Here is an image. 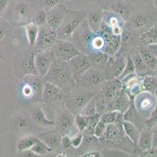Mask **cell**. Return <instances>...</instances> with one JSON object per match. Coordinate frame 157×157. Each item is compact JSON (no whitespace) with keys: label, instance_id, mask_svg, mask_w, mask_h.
Here are the masks:
<instances>
[{"label":"cell","instance_id":"6da1fadb","mask_svg":"<svg viewBox=\"0 0 157 157\" xmlns=\"http://www.w3.org/2000/svg\"><path fill=\"white\" fill-rule=\"evenodd\" d=\"M45 79L60 88L64 93H67L76 86V82L67 61L60 59L54 60Z\"/></svg>","mask_w":157,"mask_h":157},{"label":"cell","instance_id":"7a4b0ae2","mask_svg":"<svg viewBox=\"0 0 157 157\" xmlns=\"http://www.w3.org/2000/svg\"><path fill=\"white\" fill-rule=\"evenodd\" d=\"M102 148L109 149H118L132 153L134 149V143L125 135L122 124L107 125L105 134L99 138Z\"/></svg>","mask_w":157,"mask_h":157},{"label":"cell","instance_id":"3957f363","mask_svg":"<svg viewBox=\"0 0 157 157\" xmlns=\"http://www.w3.org/2000/svg\"><path fill=\"white\" fill-rule=\"evenodd\" d=\"M39 0H15L8 11V20L13 25H25L32 21Z\"/></svg>","mask_w":157,"mask_h":157},{"label":"cell","instance_id":"277c9868","mask_svg":"<svg viewBox=\"0 0 157 157\" xmlns=\"http://www.w3.org/2000/svg\"><path fill=\"white\" fill-rule=\"evenodd\" d=\"M95 92L76 86L64 96L63 105L74 116L81 114L88 102L93 98Z\"/></svg>","mask_w":157,"mask_h":157},{"label":"cell","instance_id":"5b68a950","mask_svg":"<svg viewBox=\"0 0 157 157\" xmlns=\"http://www.w3.org/2000/svg\"><path fill=\"white\" fill-rule=\"evenodd\" d=\"M87 19L86 10H67L65 17L59 28L56 30L58 39H66L71 41L74 32Z\"/></svg>","mask_w":157,"mask_h":157},{"label":"cell","instance_id":"8992f818","mask_svg":"<svg viewBox=\"0 0 157 157\" xmlns=\"http://www.w3.org/2000/svg\"><path fill=\"white\" fill-rule=\"evenodd\" d=\"M98 32H94L88 26L87 20L74 31L71 38V42L81 53L88 55L94 52V43Z\"/></svg>","mask_w":157,"mask_h":157},{"label":"cell","instance_id":"52a82bcc","mask_svg":"<svg viewBox=\"0 0 157 157\" xmlns=\"http://www.w3.org/2000/svg\"><path fill=\"white\" fill-rule=\"evenodd\" d=\"M35 123L31 114L26 111H20L11 116L9 127L11 133L20 138L32 135L35 130Z\"/></svg>","mask_w":157,"mask_h":157},{"label":"cell","instance_id":"ba28073f","mask_svg":"<svg viewBox=\"0 0 157 157\" xmlns=\"http://www.w3.org/2000/svg\"><path fill=\"white\" fill-rule=\"evenodd\" d=\"M55 129L62 136L71 137L80 132L74 122V116L64 106L61 105L56 109Z\"/></svg>","mask_w":157,"mask_h":157},{"label":"cell","instance_id":"9c48e42d","mask_svg":"<svg viewBox=\"0 0 157 157\" xmlns=\"http://www.w3.org/2000/svg\"><path fill=\"white\" fill-rule=\"evenodd\" d=\"M74 80L76 82V86L97 93L102 89L106 78L103 70L91 68Z\"/></svg>","mask_w":157,"mask_h":157},{"label":"cell","instance_id":"30bf717a","mask_svg":"<svg viewBox=\"0 0 157 157\" xmlns=\"http://www.w3.org/2000/svg\"><path fill=\"white\" fill-rule=\"evenodd\" d=\"M31 47L19 53L16 59L14 64L15 72L21 79L27 75H38L35 61L36 50L33 47Z\"/></svg>","mask_w":157,"mask_h":157},{"label":"cell","instance_id":"8fae6325","mask_svg":"<svg viewBox=\"0 0 157 157\" xmlns=\"http://www.w3.org/2000/svg\"><path fill=\"white\" fill-rule=\"evenodd\" d=\"M96 3L105 11L121 16L126 22L133 14V9L126 0H97Z\"/></svg>","mask_w":157,"mask_h":157},{"label":"cell","instance_id":"7c38bea8","mask_svg":"<svg viewBox=\"0 0 157 157\" xmlns=\"http://www.w3.org/2000/svg\"><path fill=\"white\" fill-rule=\"evenodd\" d=\"M65 93L58 86L49 82H45L42 93V103L50 109H55L63 104Z\"/></svg>","mask_w":157,"mask_h":157},{"label":"cell","instance_id":"4fadbf2b","mask_svg":"<svg viewBox=\"0 0 157 157\" xmlns=\"http://www.w3.org/2000/svg\"><path fill=\"white\" fill-rule=\"evenodd\" d=\"M133 101L135 108L139 112V114L144 119H147L155 108L156 97L155 94L143 90L137 94L133 98Z\"/></svg>","mask_w":157,"mask_h":157},{"label":"cell","instance_id":"5bb4252c","mask_svg":"<svg viewBox=\"0 0 157 157\" xmlns=\"http://www.w3.org/2000/svg\"><path fill=\"white\" fill-rule=\"evenodd\" d=\"M56 31L48 27L47 24L39 27L38 38H37L34 48L36 52L44 51V50L52 49L56 42L57 41Z\"/></svg>","mask_w":157,"mask_h":157},{"label":"cell","instance_id":"9a60e30c","mask_svg":"<svg viewBox=\"0 0 157 157\" xmlns=\"http://www.w3.org/2000/svg\"><path fill=\"white\" fill-rule=\"evenodd\" d=\"M126 61L127 55L120 52L113 57H109L104 70L106 80L119 78L124 71Z\"/></svg>","mask_w":157,"mask_h":157},{"label":"cell","instance_id":"2e32d148","mask_svg":"<svg viewBox=\"0 0 157 157\" xmlns=\"http://www.w3.org/2000/svg\"><path fill=\"white\" fill-rule=\"evenodd\" d=\"M37 137L50 149L51 154H64L61 147L62 135L56 129L45 130L37 135Z\"/></svg>","mask_w":157,"mask_h":157},{"label":"cell","instance_id":"e0dca14e","mask_svg":"<svg viewBox=\"0 0 157 157\" xmlns=\"http://www.w3.org/2000/svg\"><path fill=\"white\" fill-rule=\"evenodd\" d=\"M55 54L56 58L68 61L72 57L76 56L81 52L75 47L74 43L70 40L57 39L53 47H52Z\"/></svg>","mask_w":157,"mask_h":157},{"label":"cell","instance_id":"ac0fdd59","mask_svg":"<svg viewBox=\"0 0 157 157\" xmlns=\"http://www.w3.org/2000/svg\"><path fill=\"white\" fill-rule=\"evenodd\" d=\"M23 82L31 87L34 94L32 103H42V93L45 84V77L40 75H27L22 79Z\"/></svg>","mask_w":157,"mask_h":157},{"label":"cell","instance_id":"d6986e66","mask_svg":"<svg viewBox=\"0 0 157 157\" xmlns=\"http://www.w3.org/2000/svg\"><path fill=\"white\" fill-rule=\"evenodd\" d=\"M55 59V54L52 49L41 52H36L35 61L38 75L45 77Z\"/></svg>","mask_w":157,"mask_h":157},{"label":"cell","instance_id":"ffe728a7","mask_svg":"<svg viewBox=\"0 0 157 157\" xmlns=\"http://www.w3.org/2000/svg\"><path fill=\"white\" fill-rule=\"evenodd\" d=\"M72 74L74 79L87 72L89 68H92V64L90 62L88 55L82 53H79L76 56L69 60L67 61Z\"/></svg>","mask_w":157,"mask_h":157},{"label":"cell","instance_id":"44dd1931","mask_svg":"<svg viewBox=\"0 0 157 157\" xmlns=\"http://www.w3.org/2000/svg\"><path fill=\"white\" fill-rule=\"evenodd\" d=\"M121 36V49L119 52L121 54L128 55L130 52L138 48L139 46L138 36L128 28L126 24Z\"/></svg>","mask_w":157,"mask_h":157},{"label":"cell","instance_id":"7402d4cb","mask_svg":"<svg viewBox=\"0 0 157 157\" xmlns=\"http://www.w3.org/2000/svg\"><path fill=\"white\" fill-rule=\"evenodd\" d=\"M86 11L89 28L94 32H98L103 17V10L97 3H92L87 7Z\"/></svg>","mask_w":157,"mask_h":157},{"label":"cell","instance_id":"603a6c76","mask_svg":"<svg viewBox=\"0 0 157 157\" xmlns=\"http://www.w3.org/2000/svg\"><path fill=\"white\" fill-rule=\"evenodd\" d=\"M67 12V8L63 3L56 6L46 12L47 25L52 29L56 31L62 24Z\"/></svg>","mask_w":157,"mask_h":157},{"label":"cell","instance_id":"cb8c5ba5","mask_svg":"<svg viewBox=\"0 0 157 157\" xmlns=\"http://www.w3.org/2000/svg\"><path fill=\"white\" fill-rule=\"evenodd\" d=\"M126 24L135 35H138V36L152 27L150 25V19L146 15L141 14H132Z\"/></svg>","mask_w":157,"mask_h":157},{"label":"cell","instance_id":"d4e9b609","mask_svg":"<svg viewBox=\"0 0 157 157\" xmlns=\"http://www.w3.org/2000/svg\"><path fill=\"white\" fill-rule=\"evenodd\" d=\"M122 89L123 85L121 80L117 78L113 80H105V83L99 91L103 96L106 105H109Z\"/></svg>","mask_w":157,"mask_h":157},{"label":"cell","instance_id":"484cf974","mask_svg":"<svg viewBox=\"0 0 157 157\" xmlns=\"http://www.w3.org/2000/svg\"><path fill=\"white\" fill-rule=\"evenodd\" d=\"M102 22L111 28V31L115 35H121L126 21L121 16L109 11L103 10Z\"/></svg>","mask_w":157,"mask_h":157},{"label":"cell","instance_id":"4316f807","mask_svg":"<svg viewBox=\"0 0 157 157\" xmlns=\"http://www.w3.org/2000/svg\"><path fill=\"white\" fill-rule=\"evenodd\" d=\"M130 103H131V97L128 96L126 91L122 89L116 96L115 98L109 105H107L106 111H117L123 114L129 107Z\"/></svg>","mask_w":157,"mask_h":157},{"label":"cell","instance_id":"83f0119b","mask_svg":"<svg viewBox=\"0 0 157 157\" xmlns=\"http://www.w3.org/2000/svg\"><path fill=\"white\" fill-rule=\"evenodd\" d=\"M39 104H35V105L33 106L31 109V116L34 123L42 127L52 128L55 126V121L50 120L47 118L43 109Z\"/></svg>","mask_w":157,"mask_h":157},{"label":"cell","instance_id":"f1b7e54d","mask_svg":"<svg viewBox=\"0 0 157 157\" xmlns=\"http://www.w3.org/2000/svg\"><path fill=\"white\" fill-rule=\"evenodd\" d=\"M122 116L124 121H128V122L134 123L135 126H138L140 130H142L145 127L144 118L137 111L135 104H134L133 98H131V103H130L129 107L123 113Z\"/></svg>","mask_w":157,"mask_h":157},{"label":"cell","instance_id":"f546056e","mask_svg":"<svg viewBox=\"0 0 157 157\" xmlns=\"http://www.w3.org/2000/svg\"><path fill=\"white\" fill-rule=\"evenodd\" d=\"M101 147L102 145L99 138L95 137V135H84L82 143L78 149V155L82 156L86 152L98 150Z\"/></svg>","mask_w":157,"mask_h":157},{"label":"cell","instance_id":"4dcf8cb0","mask_svg":"<svg viewBox=\"0 0 157 157\" xmlns=\"http://www.w3.org/2000/svg\"><path fill=\"white\" fill-rule=\"evenodd\" d=\"M128 55L131 57V59L133 60L135 67V73L138 76L143 77V76H147V75H150V72H152V70L144 62V60H142V57H141L139 52H138V48L130 52Z\"/></svg>","mask_w":157,"mask_h":157},{"label":"cell","instance_id":"1f68e13d","mask_svg":"<svg viewBox=\"0 0 157 157\" xmlns=\"http://www.w3.org/2000/svg\"><path fill=\"white\" fill-rule=\"evenodd\" d=\"M92 64V68L99 69V70H105L107 62L109 60V56L105 54L103 51H94L88 55Z\"/></svg>","mask_w":157,"mask_h":157},{"label":"cell","instance_id":"d6a6232c","mask_svg":"<svg viewBox=\"0 0 157 157\" xmlns=\"http://www.w3.org/2000/svg\"><path fill=\"white\" fill-rule=\"evenodd\" d=\"M152 130L148 129L145 126L140 131L138 142L136 145L140 151L143 152L152 148Z\"/></svg>","mask_w":157,"mask_h":157},{"label":"cell","instance_id":"836d02e7","mask_svg":"<svg viewBox=\"0 0 157 157\" xmlns=\"http://www.w3.org/2000/svg\"><path fill=\"white\" fill-rule=\"evenodd\" d=\"M139 45L147 47L151 44L157 43V24L152 26L145 32L138 36Z\"/></svg>","mask_w":157,"mask_h":157},{"label":"cell","instance_id":"e575fe53","mask_svg":"<svg viewBox=\"0 0 157 157\" xmlns=\"http://www.w3.org/2000/svg\"><path fill=\"white\" fill-rule=\"evenodd\" d=\"M138 52H139L140 55L142 57V60L145 63L147 66L152 70L155 71V69L157 67V58L153 55V54L149 51L147 47L139 45L138 47Z\"/></svg>","mask_w":157,"mask_h":157},{"label":"cell","instance_id":"d590c367","mask_svg":"<svg viewBox=\"0 0 157 157\" xmlns=\"http://www.w3.org/2000/svg\"><path fill=\"white\" fill-rule=\"evenodd\" d=\"M123 129H124L125 135L133 142L134 145H137L138 138H139L140 131H141L138 128V126H136L131 122L124 121L123 122Z\"/></svg>","mask_w":157,"mask_h":157},{"label":"cell","instance_id":"8d00e7d4","mask_svg":"<svg viewBox=\"0 0 157 157\" xmlns=\"http://www.w3.org/2000/svg\"><path fill=\"white\" fill-rule=\"evenodd\" d=\"M24 28H25V33H26L28 44L30 47H34L38 38L39 27L33 22H30L25 24Z\"/></svg>","mask_w":157,"mask_h":157},{"label":"cell","instance_id":"74e56055","mask_svg":"<svg viewBox=\"0 0 157 157\" xmlns=\"http://www.w3.org/2000/svg\"><path fill=\"white\" fill-rule=\"evenodd\" d=\"M142 83L143 90L149 92L152 94H155L157 90V79L155 76L147 75L143 76Z\"/></svg>","mask_w":157,"mask_h":157},{"label":"cell","instance_id":"f35d334b","mask_svg":"<svg viewBox=\"0 0 157 157\" xmlns=\"http://www.w3.org/2000/svg\"><path fill=\"white\" fill-rule=\"evenodd\" d=\"M38 138L37 135H29V136L24 137L21 138L19 143L17 145L18 152H21L22 151L30 149L32 148V146L38 142Z\"/></svg>","mask_w":157,"mask_h":157},{"label":"cell","instance_id":"ab89813d","mask_svg":"<svg viewBox=\"0 0 157 157\" xmlns=\"http://www.w3.org/2000/svg\"><path fill=\"white\" fill-rule=\"evenodd\" d=\"M61 147H62L63 152L67 155H78V149H75L71 143V140L70 136L65 135L62 136L61 140Z\"/></svg>","mask_w":157,"mask_h":157},{"label":"cell","instance_id":"60d3db41","mask_svg":"<svg viewBox=\"0 0 157 157\" xmlns=\"http://www.w3.org/2000/svg\"><path fill=\"white\" fill-rule=\"evenodd\" d=\"M100 115L98 113L95 114L94 116H88V125L81 133L84 135H94V130H95V125L97 124L98 121L100 120Z\"/></svg>","mask_w":157,"mask_h":157},{"label":"cell","instance_id":"b9f144b4","mask_svg":"<svg viewBox=\"0 0 157 157\" xmlns=\"http://www.w3.org/2000/svg\"><path fill=\"white\" fill-rule=\"evenodd\" d=\"M34 24L38 25V27L43 26L47 24V18H46V11L44 10L43 9L38 6L35 11V14L33 16L32 21Z\"/></svg>","mask_w":157,"mask_h":157},{"label":"cell","instance_id":"7bdbcfd3","mask_svg":"<svg viewBox=\"0 0 157 157\" xmlns=\"http://www.w3.org/2000/svg\"><path fill=\"white\" fill-rule=\"evenodd\" d=\"M95 109H96V112L98 115L102 116L104 112L106 111V102H105V99H104L103 96L100 91H98L95 93Z\"/></svg>","mask_w":157,"mask_h":157},{"label":"cell","instance_id":"ee69618b","mask_svg":"<svg viewBox=\"0 0 157 157\" xmlns=\"http://www.w3.org/2000/svg\"><path fill=\"white\" fill-rule=\"evenodd\" d=\"M155 97H156V103L155 108L152 111L149 116L147 119H144L145 126L150 130H153L155 126H157V90L155 92Z\"/></svg>","mask_w":157,"mask_h":157},{"label":"cell","instance_id":"f6af8a7d","mask_svg":"<svg viewBox=\"0 0 157 157\" xmlns=\"http://www.w3.org/2000/svg\"><path fill=\"white\" fill-rule=\"evenodd\" d=\"M31 149L35 153H36L38 156H45V155H48V154H51L50 149H48V147L43 142H41L39 139L35 145H33Z\"/></svg>","mask_w":157,"mask_h":157},{"label":"cell","instance_id":"bcb514c9","mask_svg":"<svg viewBox=\"0 0 157 157\" xmlns=\"http://www.w3.org/2000/svg\"><path fill=\"white\" fill-rule=\"evenodd\" d=\"M120 112L117 111H106L101 116L100 120L106 125L114 123Z\"/></svg>","mask_w":157,"mask_h":157},{"label":"cell","instance_id":"7dc6e473","mask_svg":"<svg viewBox=\"0 0 157 157\" xmlns=\"http://www.w3.org/2000/svg\"><path fill=\"white\" fill-rule=\"evenodd\" d=\"M133 73H135V64H134L133 60H132L131 57L129 55H127V61L124 68V71H123L120 77L117 78V79L122 80V79H124L126 76H129L131 74H133Z\"/></svg>","mask_w":157,"mask_h":157},{"label":"cell","instance_id":"c3c4849f","mask_svg":"<svg viewBox=\"0 0 157 157\" xmlns=\"http://www.w3.org/2000/svg\"><path fill=\"white\" fill-rule=\"evenodd\" d=\"M64 1L65 0H39L38 4H39V7L43 9L44 10L47 12L56 6L63 3Z\"/></svg>","mask_w":157,"mask_h":157},{"label":"cell","instance_id":"681fc988","mask_svg":"<svg viewBox=\"0 0 157 157\" xmlns=\"http://www.w3.org/2000/svg\"><path fill=\"white\" fill-rule=\"evenodd\" d=\"M96 109H95V99L94 97L88 102L85 107L84 108L82 112H81V115L85 116H92L96 114Z\"/></svg>","mask_w":157,"mask_h":157},{"label":"cell","instance_id":"f907efd6","mask_svg":"<svg viewBox=\"0 0 157 157\" xmlns=\"http://www.w3.org/2000/svg\"><path fill=\"white\" fill-rule=\"evenodd\" d=\"M88 116H83L81 114H78L74 116V122L76 126L80 132H82L88 125Z\"/></svg>","mask_w":157,"mask_h":157},{"label":"cell","instance_id":"816d5d0a","mask_svg":"<svg viewBox=\"0 0 157 157\" xmlns=\"http://www.w3.org/2000/svg\"><path fill=\"white\" fill-rule=\"evenodd\" d=\"M107 125L104 123L102 121L99 120L95 125V130H94V135L98 138H100L102 135L105 134V130H106Z\"/></svg>","mask_w":157,"mask_h":157},{"label":"cell","instance_id":"f5cc1de1","mask_svg":"<svg viewBox=\"0 0 157 157\" xmlns=\"http://www.w3.org/2000/svg\"><path fill=\"white\" fill-rule=\"evenodd\" d=\"M71 140V143H72L73 146L75 148V149H78L80 147V145L82 143V141H83L84 134L81 132H78V133L75 134L73 136L70 137Z\"/></svg>","mask_w":157,"mask_h":157},{"label":"cell","instance_id":"db71d44e","mask_svg":"<svg viewBox=\"0 0 157 157\" xmlns=\"http://www.w3.org/2000/svg\"><path fill=\"white\" fill-rule=\"evenodd\" d=\"M9 28L10 25L7 21H2L0 23V39H2L6 36V34Z\"/></svg>","mask_w":157,"mask_h":157},{"label":"cell","instance_id":"11a10c76","mask_svg":"<svg viewBox=\"0 0 157 157\" xmlns=\"http://www.w3.org/2000/svg\"><path fill=\"white\" fill-rule=\"evenodd\" d=\"M140 156L142 157H157V148H150L149 149L142 152Z\"/></svg>","mask_w":157,"mask_h":157},{"label":"cell","instance_id":"9f6ffc18","mask_svg":"<svg viewBox=\"0 0 157 157\" xmlns=\"http://www.w3.org/2000/svg\"><path fill=\"white\" fill-rule=\"evenodd\" d=\"M10 2V0H0V16L6 11Z\"/></svg>","mask_w":157,"mask_h":157},{"label":"cell","instance_id":"6f0895ef","mask_svg":"<svg viewBox=\"0 0 157 157\" xmlns=\"http://www.w3.org/2000/svg\"><path fill=\"white\" fill-rule=\"evenodd\" d=\"M20 155L21 156H26V157H37L38 156L36 153L33 152L31 149H27V150L22 151V152H19Z\"/></svg>","mask_w":157,"mask_h":157},{"label":"cell","instance_id":"680465c9","mask_svg":"<svg viewBox=\"0 0 157 157\" xmlns=\"http://www.w3.org/2000/svg\"><path fill=\"white\" fill-rule=\"evenodd\" d=\"M101 152L98 150H94V151H91V152H86L85 154H84L82 156H86V157H98V156H102L101 155Z\"/></svg>","mask_w":157,"mask_h":157},{"label":"cell","instance_id":"91938a15","mask_svg":"<svg viewBox=\"0 0 157 157\" xmlns=\"http://www.w3.org/2000/svg\"><path fill=\"white\" fill-rule=\"evenodd\" d=\"M147 48L149 50V51L155 56L157 58V43H154V44H151V45L147 46Z\"/></svg>","mask_w":157,"mask_h":157},{"label":"cell","instance_id":"94428289","mask_svg":"<svg viewBox=\"0 0 157 157\" xmlns=\"http://www.w3.org/2000/svg\"><path fill=\"white\" fill-rule=\"evenodd\" d=\"M152 148H157V131H154L152 133Z\"/></svg>","mask_w":157,"mask_h":157},{"label":"cell","instance_id":"6125c7cd","mask_svg":"<svg viewBox=\"0 0 157 157\" xmlns=\"http://www.w3.org/2000/svg\"><path fill=\"white\" fill-rule=\"evenodd\" d=\"M153 4L155 6V8L157 9V0H153Z\"/></svg>","mask_w":157,"mask_h":157},{"label":"cell","instance_id":"be15d7a7","mask_svg":"<svg viewBox=\"0 0 157 157\" xmlns=\"http://www.w3.org/2000/svg\"><path fill=\"white\" fill-rule=\"evenodd\" d=\"M155 77H156V79H157V67H156V68L155 69Z\"/></svg>","mask_w":157,"mask_h":157}]
</instances>
